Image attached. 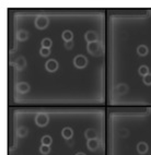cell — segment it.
I'll return each mask as SVG.
<instances>
[{"instance_id":"44dd1931","label":"cell","mask_w":151,"mask_h":155,"mask_svg":"<svg viewBox=\"0 0 151 155\" xmlns=\"http://www.w3.org/2000/svg\"><path fill=\"white\" fill-rule=\"evenodd\" d=\"M16 66H18V68H24L25 66H26V61H25V59H23V58H19L18 59V61H16Z\"/></svg>"},{"instance_id":"ffe728a7","label":"cell","mask_w":151,"mask_h":155,"mask_svg":"<svg viewBox=\"0 0 151 155\" xmlns=\"http://www.w3.org/2000/svg\"><path fill=\"white\" fill-rule=\"evenodd\" d=\"M40 55L42 57H48L50 55V49H48V48H41L40 49Z\"/></svg>"},{"instance_id":"277c9868","label":"cell","mask_w":151,"mask_h":155,"mask_svg":"<svg viewBox=\"0 0 151 155\" xmlns=\"http://www.w3.org/2000/svg\"><path fill=\"white\" fill-rule=\"evenodd\" d=\"M86 48L91 55H100V44L98 42L88 43Z\"/></svg>"},{"instance_id":"8992f818","label":"cell","mask_w":151,"mask_h":155,"mask_svg":"<svg viewBox=\"0 0 151 155\" xmlns=\"http://www.w3.org/2000/svg\"><path fill=\"white\" fill-rule=\"evenodd\" d=\"M84 38L88 43H93V42H96L98 39V34L95 32H92V31H89L86 32L84 34Z\"/></svg>"},{"instance_id":"4fadbf2b","label":"cell","mask_w":151,"mask_h":155,"mask_svg":"<svg viewBox=\"0 0 151 155\" xmlns=\"http://www.w3.org/2000/svg\"><path fill=\"white\" fill-rule=\"evenodd\" d=\"M137 54L141 57L146 56V55L148 54V47H147L146 45H144V44L139 45V46L137 47Z\"/></svg>"},{"instance_id":"5b68a950","label":"cell","mask_w":151,"mask_h":155,"mask_svg":"<svg viewBox=\"0 0 151 155\" xmlns=\"http://www.w3.org/2000/svg\"><path fill=\"white\" fill-rule=\"evenodd\" d=\"M45 68L48 72H55L58 69V62L55 59H49V60L46 61Z\"/></svg>"},{"instance_id":"30bf717a","label":"cell","mask_w":151,"mask_h":155,"mask_svg":"<svg viewBox=\"0 0 151 155\" xmlns=\"http://www.w3.org/2000/svg\"><path fill=\"white\" fill-rule=\"evenodd\" d=\"M61 38H63L65 42H70V41L73 39V34H72L71 31L65 30V31L61 33Z\"/></svg>"},{"instance_id":"3957f363","label":"cell","mask_w":151,"mask_h":155,"mask_svg":"<svg viewBox=\"0 0 151 155\" xmlns=\"http://www.w3.org/2000/svg\"><path fill=\"white\" fill-rule=\"evenodd\" d=\"M35 122L38 127H45L48 123V116L43 113L37 114L35 117Z\"/></svg>"},{"instance_id":"d6986e66","label":"cell","mask_w":151,"mask_h":155,"mask_svg":"<svg viewBox=\"0 0 151 155\" xmlns=\"http://www.w3.org/2000/svg\"><path fill=\"white\" fill-rule=\"evenodd\" d=\"M126 90H127V85L125 84L117 85V89H116L117 94H124V93H126Z\"/></svg>"},{"instance_id":"603a6c76","label":"cell","mask_w":151,"mask_h":155,"mask_svg":"<svg viewBox=\"0 0 151 155\" xmlns=\"http://www.w3.org/2000/svg\"><path fill=\"white\" fill-rule=\"evenodd\" d=\"M26 134H28V129H25V128H21V129H19V137L24 138Z\"/></svg>"},{"instance_id":"ba28073f","label":"cell","mask_w":151,"mask_h":155,"mask_svg":"<svg viewBox=\"0 0 151 155\" xmlns=\"http://www.w3.org/2000/svg\"><path fill=\"white\" fill-rule=\"evenodd\" d=\"M86 146L91 151H95L96 148H99V141L96 139H89L86 141Z\"/></svg>"},{"instance_id":"ac0fdd59","label":"cell","mask_w":151,"mask_h":155,"mask_svg":"<svg viewBox=\"0 0 151 155\" xmlns=\"http://www.w3.org/2000/svg\"><path fill=\"white\" fill-rule=\"evenodd\" d=\"M49 152H50V148H49V145H41L40 146V153L41 154H43V155H47V154H49Z\"/></svg>"},{"instance_id":"d4e9b609","label":"cell","mask_w":151,"mask_h":155,"mask_svg":"<svg viewBox=\"0 0 151 155\" xmlns=\"http://www.w3.org/2000/svg\"><path fill=\"white\" fill-rule=\"evenodd\" d=\"M76 155H86V154H84V153H77Z\"/></svg>"},{"instance_id":"7402d4cb","label":"cell","mask_w":151,"mask_h":155,"mask_svg":"<svg viewBox=\"0 0 151 155\" xmlns=\"http://www.w3.org/2000/svg\"><path fill=\"white\" fill-rule=\"evenodd\" d=\"M142 82H144V84L146 85H151V73L144 76V79H142Z\"/></svg>"},{"instance_id":"2e32d148","label":"cell","mask_w":151,"mask_h":155,"mask_svg":"<svg viewBox=\"0 0 151 155\" xmlns=\"http://www.w3.org/2000/svg\"><path fill=\"white\" fill-rule=\"evenodd\" d=\"M41 143L43 145H50L53 143V140H51V138L49 135H43L42 139H41Z\"/></svg>"},{"instance_id":"7a4b0ae2","label":"cell","mask_w":151,"mask_h":155,"mask_svg":"<svg viewBox=\"0 0 151 155\" xmlns=\"http://www.w3.org/2000/svg\"><path fill=\"white\" fill-rule=\"evenodd\" d=\"M48 18L45 15H38L35 19V26L40 30H43L48 25Z\"/></svg>"},{"instance_id":"8fae6325","label":"cell","mask_w":151,"mask_h":155,"mask_svg":"<svg viewBox=\"0 0 151 155\" xmlns=\"http://www.w3.org/2000/svg\"><path fill=\"white\" fill-rule=\"evenodd\" d=\"M16 38H18V41L19 42H24V41H26L28 38H29V33L26 32V31H19L18 33H16Z\"/></svg>"},{"instance_id":"e0dca14e","label":"cell","mask_w":151,"mask_h":155,"mask_svg":"<svg viewBox=\"0 0 151 155\" xmlns=\"http://www.w3.org/2000/svg\"><path fill=\"white\" fill-rule=\"evenodd\" d=\"M138 72H139V74L141 77H144V76L149 74V68L147 66H140L139 69H138Z\"/></svg>"},{"instance_id":"5bb4252c","label":"cell","mask_w":151,"mask_h":155,"mask_svg":"<svg viewBox=\"0 0 151 155\" xmlns=\"http://www.w3.org/2000/svg\"><path fill=\"white\" fill-rule=\"evenodd\" d=\"M18 89L21 93H28L30 91V84H28L26 82H21L18 85Z\"/></svg>"},{"instance_id":"52a82bcc","label":"cell","mask_w":151,"mask_h":155,"mask_svg":"<svg viewBox=\"0 0 151 155\" xmlns=\"http://www.w3.org/2000/svg\"><path fill=\"white\" fill-rule=\"evenodd\" d=\"M72 135H73V131H72L71 128H64V129H61V137L66 139V140H69V139H71Z\"/></svg>"},{"instance_id":"cb8c5ba5","label":"cell","mask_w":151,"mask_h":155,"mask_svg":"<svg viewBox=\"0 0 151 155\" xmlns=\"http://www.w3.org/2000/svg\"><path fill=\"white\" fill-rule=\"evenodd\" d=\"M73 46H75V43L72 42V41H70V42H65V48L66 49H71V48H73Z\"/></svg>"},{"instance_id":"9c48e42d","label":"cell","mask_w":151,"mask_h":155,"mask_svg":"<svg viewBox=\"0 0 151 155\" xmlns=\"http://www.w3.org/2000/svg\"><path fill=\"white\" fill-rule=\"evenodd\" d=\"M137 151H138V153L141 155L146 154L147 152H148V144L146 143V142H139L138 144H137Z\"/></svg>"},{"instance_id":"6da1fadb","label":"cell","mask_w":151,"mask_h":155,"mask_svg":"<svg viewBox=\"0 0 151 155\" xmlns=\"http://www.w3.org/2000/svg\"><path fill=\"white\" fill-rule=\"evenodd\" d=\"M73 64H75L76 68L82 69V68H84L86 64H88V60H86V58L84 56L78 55V56H76L73 58Z\"/></svg>"},{"instance_id":"9a60e30c","label":"cell","mask_w":151,"mask_h":155,"mask_svg":"<svg viewBox=\"0 0 151 155\" xmlns=\"http://www.w3.org/2000/svg\"><path fill=\"white\" fill-rule=\"evenodd\" d=\"M51 45H53V42H51V39L48 38V37L43 38L42 42H41V46H42L43 48H48V49H49L50 47H51Z\"/></svg>"},{"instance_id":"7c38bea8","label":"cell","mask_w":151,"mask_h":155,"mask_svg":"<svg viewBox=\"0 0 151 155\" xmlns=\"http://www.w3.org/2000/svg\"><path fill=\"white\" fill-rule=\"evenodd\" d=\"M84 137L86 139H96L98 137V132L94 130V129H86V132H84Z\"/></svg>"}]
</instances>
